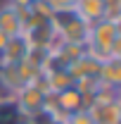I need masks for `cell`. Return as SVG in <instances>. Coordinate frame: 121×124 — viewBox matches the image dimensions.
Listing matches in <instances>:
<instances>
[{
	"mask_svg": "<svg viewBox=\"0 0 121 124\" xmlns=\"http://www.w3.org/2000/svg\"><path fill=\"white\" fill-rule=\"evenodd\" d=\"M88 112H90L95 124H121V103L119 100L102 103V105H90Z\"/></svg>",
	"mask_w": 121,
	"mask_h": 124,
	"instance_id": "5",
	"label": "cell"
},
{
	"mask_svg": "<svg viewBox=\"0 0 121 124\" xmlns=\"http://www.w3.org/2000/svg\"><path fill=\"white\" fill-rule=\"evenodd\" d=\"M88 33H90V24L81 22L78 17L74 22H69L64 29L57 31V36L64 46H81V48H86V43H88Z\"/></svg>",
	"mask_w": 121,
	"mask_h": 124,
	"instance_id": "3",
	"label": "cell"
},
{
	"mask_svg": "<svg viewBox=\"0 0 121 124\" xmlns=\"http://www.w3.org/2000/svg\"><path fill=\"white\" fill-rule=\"evenodd\" d=\"M5 46H7V36H5V33H0V53L5 50Z\"/></svg>",
	"mask_w": 121,
	"mask_h": 124,
	"instance_id": "14",
	"label": "cell"
},
{
	"mask_svg": "<svg viewBox=\"0 0 121 124\" xmlns=\"http://www.w3.org/2000/svg\"><path fill=\"white\" fill-rule=\"evenodd\" d=\"M57 103H60V112L67 117L71 112H78V110H86V103H83V95L76 91L74 86L71 88H64V91L57 93Z\"/></svg>",
	"mask_w": 121,
	"mask_h": 124,
	"instance_id": "11",
	"label": "cell"
},
{
	"mask_svg": "<svg viewBox=\"0 0 121 124\" xmlns=\"http://www.w3.org/2000/svg\"><path fill=\"white\" fill-rule=\"evenodd\" d=\"M74 12L81 22L95 24V22L105 19V2L102 0H78L74 5Z\"/></svg>",
	"mask_w": 121,
	"mask_h": 124,
	"instance_id": "7",
	"label": "cell"
},
{
	"mask_svg": "<svg viewBox=\"0 0 121 124\" xmlns=\"http://www.w3.org/2000/svg\"><path fill=\"white\" fill-rule=\"evenodd\" d=\"M47 77V91L52 93H60L64 88H71L74 86V77L67 72V69H62V72H52V74H45Z\"/></svg>",
	"mask_w": 121,
	"mask_h": 124,
	"instance_id": "12",
	"label": "cell"
},
{
	"mask_svg": "<svg viewBox=\"0 0 121 124\" xmlns=\"http://www.w3.org/2000/svg\"><path fill=\"white\" fill-rule=\"evenodd\" d=\"M24 86H26V84H24L21 77H19L17 64H2V67H0V88H2V93L17 95Z\"/></svg>",
	"mask_w": 121,
	"mask_h": 124,
	"instance_id": "9",
	"label": "cell"
},
{
	"mask_svg": "<svg viewBox=\"0 0 121 124\" xmlns=\"http://www.w3.org/2000/svg\"><path fill=\"white\" fill-rule=\"evenodd\" d=\"M43 100H45V93L43 91H38V88H33V86H24V88L14 95L19 117L29 119L31 115L40 112V110H43Z\"/></svg>",
	"mask_w": 121,
	"mask_h": 124,
	"instance_id": "2",
	"label": "cell"
},
{
	"mask_svg": "<svg viewBox=\"0 0 121 124\" xmlns=\"http://www.w3.org/2000/svg\"><path fill=\"white\" fill-rule=\"evenodd\" d=\"M17 124H31V122H29V119H24V117H21V119H19Z\"/></svg>",
	"mask_w": 121,
	"mask_h": 124,
	"instance_id": "16",
	"label": "cell"
},
{
	"mask_svg": "<svg viewBox=\"0 0 121 124\" xmlns=\"http://www.w3.org/2000/svg\"><path fill=\"white\" fill-rule=\"evenodd\" d=\"M119 43H121V24L114 19H100V22L90 24L86 53L100 62L107 57H119L121 55Z\"/></svg>",
	"mask_w": 121,
	"mask_h": 124,
	"instance_id": "1",
	"label": "cell"
},
{
	"mask_svg": "<svg viewBox=\"0 0 121 124\" xmlns=\"http://www.w3.org/2000/svg\"><path fill=\"white\" fill-rule=\"evenodd\" d=\"M64 2H67V5H71V7H74L76 2H78V0H64Z\"/></svg>",
	"mask_w": 121,
	"mask_h": 124,
	"instance_id": "15",
	"label": "cell"
},
{
	"mask_svg": "<svg viewBox=\"0 0 121 124\" xmlns=\"http://www.w3.org/2000/svg\"><path fill=\"white\" fill-rule=\"evenodd\" d=\"M97 79H100L102 86L119 88V84H121V60L119 57H107V60H102L100 62Z\"/></svg>",
	"mask_w": 121,
	"mask_h": 124,
	"instance_id": "8",
	"label": "cell"
},
{
	"mask_svg": "<svg viewBox=\"0 0 121 124\" xmlns=\"http://www.w3.org/2000/svg\"><path fill=\"white\" fill-rule=\"evenodd\" d=\"M67 72L74 77V81H76V79H81V77H97V72H100V60H95L93 55L83 53L76 62L69 64Z\"/></svg>",
	"mask_w": 121,
	"mask_h": 124,
	"instance_id": "10",
	"label": "cell"
},
{
	"mask_svg": "<svg viewBox=\"0 0 121 124\" xmlns=\"http://www.w3.org/2000/svg\"><path fill=\"white\" fill-rule=\"evenodd\" d=\"M64 124H95V122H93V117H90L88 110H78V112L67 115V117H64Z\"/></svg>",
	"mask_w": 121,
	"mask_h": 124,
	"instance_id": "13",
	"label": "cell"
},
{
	"mask_svg": "<svg viewBox=\"0 0 121 124\" xmlns=\"http://www.w3.org/2000/svg\"><path fill=\"white\" fill-rule=\"evenodd\" d=\"M29 41L24 33H17L12 38H7V46L0 53V67L2 64H19L21 60H26V53H29Z\"/></svg>",
	"mask_w": 121,
	"mask_h": 124,
	"instance_id": "4",
	"label": "cell"
},
{
	"mask_svg": "<svg viewBox=\"0 0 121 124\" xmlns=\"http://www.w3.org/2000/svg\"><path fill=\"white\" fill-rule=\"evenodd\" d=\"M21 31H24V24H21L19 15L14 12V7L10 5V0H5L0 5V33H5L7 38H12L17 33H21Z\"/></svg>",
	"mask_w": 121,
	"mask_h": 124,
	"instance_id": "6",
	"label": "cell"
},
{
	"mask_svg": "<svg viewBox=\"0 0 121 124\" xmlns=\"http://www.w3.org/2000/svg\"><path fill=\"white\" fill-rule=\"evenodd\" d=\"M31 2H38V0H31Z\"/></svg>",
	"mask_w": 121,
	"mask_h": 124,
	"instance_id": "17",
	"label": "cell"
}]
</instances>
